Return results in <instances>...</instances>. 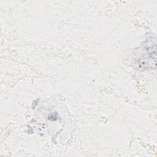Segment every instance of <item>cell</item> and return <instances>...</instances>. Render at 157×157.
Returning <instances> with one entry per match:
<instances>
[{
    "label": "cell",
    "instance_id": "1",
    "mask_svg": "<svg viewBox=\"0 0 157 157\" xmlns=\"http://www.w3.org/2000/svg\"><path fill=\"white\" fill-rule=\"evenodd\" d=\"M156 47L155 40H146L137 51L134 58L135 64L142 69L155 68L156 66Z\"/></svg>",
    "mask_w": 157,
    "mask_h": 157
}]
</instances>
